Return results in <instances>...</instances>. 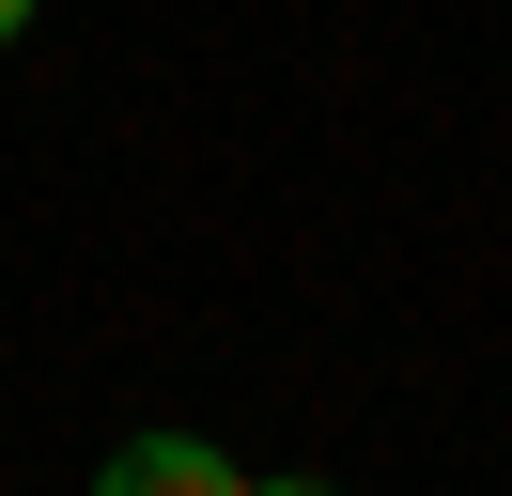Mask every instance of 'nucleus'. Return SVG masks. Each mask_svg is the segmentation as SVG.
Here are the masks:
<instances>
[{"label": "nucleus", "mask_w": 512, "mask_h": 496, "mask_svg": "<svg viewBox=\"0 0 512 496\" xmlns=\"http://www.w3.org/2000/svg\"><path fill=\"white\" fill-rule=\"evenodd\" d=\"M109 496H233V450H202V434H125V450H109Z\"/></svg>", "instance_id": "1"}, {"label": "nucleus", "mask_w": 512, "mask_h": 496, "mask_svg": "<svg viewBox=\"0 0 512 496\" xmlns=\"http://www.w3.org/2000/svg\"><path fill=\"white\" fill-rule=\"evenodd\" d=\"M16 31H32V0H0V47H16Z\"/></svg>", "instance_id": "2"}]
</instances>
